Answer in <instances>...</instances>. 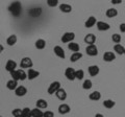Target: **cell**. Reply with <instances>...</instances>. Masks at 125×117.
Instances as JSON below:
<instances>
[{"instance_id": "43", "label": "cell", "mask_w": 125, "mask_h": 117, "mask_svg": "<svg viewBox=\"0 0 125 117\" xmlns=\"http://www.w3.org/2000/svg\"><path fill=\"white\" fill-rule=\"evenodd\" d=\"M0 117H2V116H0Z\"/></svg>"}, {"instance_id": "2", "label": "cell", "mask_w": 125, "mask_h": 117, "mask_svg": "<svg viewBox=\"0 0 125 117\" xmlns=\"http://www.w3.org/2000/svg\"><path fill=\"white\" fill-rule=\"evenodd\" d=\"M10 75H11V79L15 81H24L27 79V73L23 69L15 70V71L10 72Z\"/></svg>"}, {"instance_id": "19", "label": "cell", "mask_w": 125, "mask_h": 117, "mask_svg": "<svg viewBox=\"0 0 125 117\" xmlns=\"http://www.w3.org/2000/svg\"><path fill=\"white\" fill-rule=\"evenodd\" d=\"M17 87H18V81H15V80L11 79L6 83V88L9 89V90H11V91L16 90Z\"/></svg>"}, {"instance_id": "30", "label": "cell", "mask_w": 125, "mask_h": 117, "mask_svg": "<svg viewBox=\"0 0 125 117\" xmlns=\"http://www.w3.org/2000/svg\"><path fill=\"white\" fill-rule=\"evenodd\" d=\"M81 58H83V53H80V52H73L72 56L70 57V61L73 62V63H75V62H77L78 60H80Z\"/></svg>"}, {"instance_id": "25", "label": "cell", "mask_w": 125, "mask_h": 117, "mask_svg": "<svg viewBox=\"0 0 125 117\" xmlns=\"http://www.w3.org/2000/svg\"><path fill=\"white\" fill-rule=\"evenodd\" d=\"M31 115H32V117H43L44 112H42V110L39 108H34L31 109Z\"/></svg>"}, {"instance_id": "33", "label": "cell", "mask_w": 125, "mask_h": 117, "mask_svg": "<svg viewBox=\"0 0 125 117\" xmlns=\"http://www.w3.org/2000/svg\"><path fill=\"white\" fill-rule=\"evenodd\" d=\"M11 114H13L14 117H23V113H22V110L21 109H14L11 111Z\"/></svg>"}, {"instance_id": "14", "label": "cell", "mask_w": 125, "mask_h": 117, "mask_svg": "<svg viewBox=\"0 0 125 117\" xmlns=\"http://www.w3.org/2000/svg\"><path fill=\"white\" fill-rule=\"evenodd\" d=\"M71 111V109H70L69 105L67 104H62L60 107H58V113L62 115H65V114H68V113Z\"/></svg>"}, {"instance_id": "36", "label": "cell", "mask_w": 125, "mask_h": 117, "mask_svg": "<svg viewBox=\"0 0 125 117\" xmlns=\"http://www.w3.org/2000/svg\"><path fill=\"white\" fill-rule=\"evenodd\" d=\"M47 4L50 7H55L58 4V0H47Z\"/></svg>"}, {"instance_id": "42", "label": "cell", "mask_w": 125, "mask_h": 117, "mask_svg": "<svg viewBox=\"0 0 125 117\" xmlns=\"http://www.w3.org/2000/svg\"><path fill=\"white\" fill-rule=\"evenodd\" d=\"M124 54H125V51H124Z\"/></svg>"}, {"instance_id": "7", "label": "cell", "mask_w": 125, "mask_h": 117, "mask_svg": "<svg viewBox=\"0 0 125 117\" xmlns=\"http://www.w3.org/2000/svg\"><path fill=\"white\" fill-rule=\"evenodd\" d=\"M75 71L76 70H74L73 68L71 67H68L67 69H66V71H65V76L67 77V80L69 81H74V80H76V77H75Z\"/></svg>"}, {"instance_id": "20", "label": "cell", "mask_w": 125, "mask_h": 117, "mask_svg": "<svg viewBox=\"0 0 125 117\" xmlns=\"http://www.w3.org/2000/svg\"><path fill=\"white\" fill-rule=\"evenodd\" d=\"M105 16L107 18H115L118 16V11L116 9H107L105 12Z\"/></svg>"}, {"instance_id": "40", "label": "cell", "mask_w": 125, "mask_h": 117, "mask_svg": "<svg viewBox=\"0 0 125 117\" xmlns=\"http://www.w3.org/2000/svg\"><path fill=\"white\" fill-rule=\"evenodd\" d=\"M95 117H104L102 114H100V113H97V114L95 115Z\"/></svg>"}, {"instance_id": "23", "label": "cell", "mask_w": 125, "mask_h": 117, "mask_svg": "<svg viewBox=\"0 0 125 117\" xmlns=\"http://www.w3.org/2000/svg\"><path fill=\"white\" fill-rule=\"evenodd\" d=\"M68 48L73 52H79V48L80 47H79V45H78L77 43L70 42V43H68Z\"/></svg>"}, {"instance_id": "22", "label": "cell", "mask_w": 125, "mask_h": 117, "mask_svg": "<svg viewBox=\"0 0 125 117\" xmlns=\"http://www.w3.org/2000/svg\"><path fill=\"white\" fill-rule=\"evenodd\" d=\"M114 51L117 54H120V56H122V54H124L125 47H124L123 45H121V44H115V46H114Z\"/></svg>"}, {"instance_id": "24", "label": "cell", "mask_w": 125, "mask_h": 117, "mask_svg": "<svg viewBox=\"0 0 125 117\" xmlns=\"http://www.w3.org/2000/svg\"><path fill=\"white\" fill-rule=\"evenodd\" d=\"M60 11L62 12V13H66V14L71 13V12H72V6L70 5V4H66V3H62V4L60 5Z\"/></svg>"}, {"instance_id": "12", "label": "cell", "mask_w": 125, "mask_h": 117, "mask_svg": "<svg viewBox=\"0 0 125 117\" xmlns=\"http://www.w3.org/2000/svg\"><path fill=\"white\" fill-rule=\"evenodd\" d=\"M40 75V72L37 71V70L34 69H28V71H27V79H28L29 81H32L34 79H37V77Z\"/></svg>"}, {"instance_id": "27", "label": "cell", "mask_w": 125, "mask_h": 117, "mask_svg": "<svg viewBox=\"0 0 125 117\" xmlns=\"http://www.w3.org/2000/svg\"><path fill=\"white\" fill-rule=\"evenodd\" d=\"M36 105H37V108H39V109H46L48 107V103H47L45 99H42V98L38 99Z\"/></svg>"}, {"instance_id": "26", "label": "cell", "mask_w": 125, "mask_h": 117, "mask_svg": "<svg viewBox=\"0 0 125 117\" xmlns=\"http://www.w3.org/2000/svg\"><path fill=\"white\" fill-rule=\"evenodd\" d=\"M17 43V36L16 35H11L6 39V44L9 46H14Z\"/></svg>"}, {"instance_id": "18", "label": "cell", "mask_w": 125, "mask_h": 117, "mask_svg": "<svg viewBox=\"0 0 125 117\" xmlns=\"http://www.w3.org/2000/svg\"><path fill=\"white\" fill-rule=\"evenodd\" d=\"M96 23H97L96 18L94 17V16H91V17H89L88 20L84 22V26L87 27V28H91V27H93L94 25L96 24Z\"/></svg>"}, {"instance_id": "35", "label": "cell", "mask_w": 125, "mask_h": 117, "mask_svg": "<svg viewBox=\"0 0 125 117\" xmlns=\"http://www.w3.org/2000/svg\"><path fill=\"white\" fill-rule=\"evenodd\" d=\"M22 113H23V117H32V115H31V109L29 108L22 109Z\"/></svg>"}, {"instance_id": "17", "label": "cell", "mask_w": 125, "mask_h": 117, "mask_svg": "<svg viewBox=\"0 0 125 117\" xmlns=\"http://www.w3.org/2000/svg\"><path fill=\"white\" fill-rule=\"evenodd\" d=\"M55 95H56L57 98L60 100H62V101H64L66 98H67V92H66V90L65 89H62V88H61L60 90L56 91Z\"/></svg>"}, {"instance_id": "3", "label": "cell", "mask_w": 125, "mask_h": 117, "mask_svg": "<svg viewBox=\"0 0 125 117\" xmlns=\"http://www.w3.org/2000/svg\"><path fill=\"white\" fill-rule=\"evenodd\" d=\"M33 66V63H32V60L30 58H23L21 62H20V67L23 68V69H30L31 67Z\"/></svg>"}, {"instance_id": "11", "label": "cell", "mask_w": 125, "mask_h": 117, "mask_svg": "<svg viewBox=\"0 0 125 117\" xmlns=\"http://www.w3.org/2000/svg\"><path fill=\"white\" fill-rule=\"evenodd\" d=\"M88 71H89V74L91 76H96V75L99 74L100 69H99V67L97 65H92V66H90L89 67Z\"/></svg>"}, {"instance_id": "1", "label": "cell", "mask_w": 125, "mask_h": 117, "mask_svg": "<svg viewBox=\"0 0 125 117\" xmlns=\"http://www.w3.org/2000/svg\"><path fill=\"white\" fill-rule=\"evenodd\" d=\"M10 13L14 17H19L22 14V5L19 1H13L9 6Z\"/></svg>"}, {"instance_id": "38", "label": "cell", "mask_w": 125, "mask_h": 117, "mask_svg": "<svg viewBox=\"0 0 125 117\" xmlns=\"http://www.w3.org/2000/svg\"><path fill=\"white\" fill-rule=\"evenodd\" d=\"M119 29L121 33H125V23H121L119 26Z\"/></svg>"}, {"instance_id": "10", "label": "cell", "mask_w": 125, "mask_h": 117, "mask_svg": "<svg viewBox=\"0 0 125 117\" xmlns=\"http://www.w3.org/2000/svg\"><path fill=\"white\" fill-rule=\"evenodd\" d=\"M103 60L105 62H107V63L113 62V61L116 60V54L113 51H106V52H104V54H103Z\"/></svg>"}, {"instance_id": "39", "label": "cell", "mask_w": 125, "mask_h": 117, "mask_svg": "<svg viewBox=\"0 0 125 117\" xmlns=\"http://www.w3.org/2000/svg\"><path fill=\"white\" fill-rule=\"evenodd\" d=\"M122 1H123V0H112L111 2L113 3V4H115V5H118V4H121Z\"/></svg>"}, {"instance_id": "8", "label": "cell", "mask_w": 125, "mask_h": 117, "mask_svg": "<svg viewBox=\"0 0 125 117\" xmlns=\"http://www.w3.org/2000/svg\"><path fill=\"white\" fill-rule=\"evenodd\" d=\"M16 68H17V63L14 61V60H9L6 62L5 64V70L7 72H13L16 70Z\"/></svg>"}, {"instance_id": "21", "label": "cell", "mask_w": 125, "mask_h": 117, "mask_svg": "<svg viewBox=\"0 0 125 117\" xmlns=\"http://www.w3.org/2000/svg\"><path fill=\"white\" fill-rule=\"evenodd\" d=\"M89 98L91 100H93V101H97V100H99L101 98V93L99 91H94L92 93H90Z\"/></svg>"}, {"instance_id": "4", "label": "cell", "mask_w": 125, "mask_h": 117, "mask_svg": "<svg viewBox=\"0 0 125 117\" xmlns=\"http://www.w3.org/2000/svg\"><path fill=\"white\" fill-rule=\"evenodd\" d=\"M60 89H61V83L60 82H57V81L53 82V83L50 84L49 88H48V94L52 95V94H54V93H56V91L60 90Z\"/></svg>"}, {"instance_id": "41", "label": "cell", "mask_w": 125, "mask_h": 117, "mask_svg": "<svg viewBox=\"0 0 125 117\" xmlns=\"http://www.w3.org/2000/svg\"><path fill=\"white\" fill-rule=\"evenodd\" d=\"M3 50H4V48H3V46H2L1 44H0V53H1V52L3 51Z\"/></svg>"}, {"instance_id": "16", "label": "cell", "mask_w": 125, "mask_h": 117, "mask_svg": "<svg viewBox=\"0 0 125 117\" xmlns=\"http://www.w3.org/2000/svg\"><path fill=\"white\" fill-rule=\"evenodd\" d=\"M26 93H27V89L24 87V86H18L17 89L15 90V94L17 96H19V97L24 96Z\"/></svg>"}, {"instance_id": "29", "label": "cell", "mask_w": 125, "mask_h": 117, "mask_svg": "<svg viewBox=\"0 0 125 117\" xmlns=\"http://www.w3.org/2000/svg\"><path fill=\"white\" fill-rule=\"evenodd\" d=\"M116 106V103L113 99H106L103 101V107L106 109H113Z\"/></svg>"}, {"instance_id": "31", "label": "cell", "mask_w": 125, "mask_h": 117, "mask_svg": "<svg viewBox=\"0 0 125 117\" xmlns=\"http://www.w3.org/2000/svg\"><path fill=\"white\" fill-rule=\"evenodd\" d=\"M93 87V83H92V81L91 80H85L83 82V88L84 89V90H90Z\"/></svg>"}, {"instance_id": "5", "label": "cell", "mask_w": 125, "mask_h": 117, "mask_svg": "<svg viewBox=\"0 0 125 117\" xmlns=\"http://www.w3.org/2000/svg\"><path fill=\"white\" fill-rule=\"evenodd\" d=\"M85 52H87L88 56L90 57H96L98 54V48L95 44L93 45H88L87 48H85Z\"/></svg>"}, {"instance_id": "32", "label": "cell", "mask_w": 125, "mask_h": 117, "mask_svg": "<svg viewBox=\"0 0 125 117\" xmlns=\"http://www.w3.org/2000/svg\"><path fill=\"white\" fill-rule=\"evenodd\" d=\"M83 76H84V71L83 69H78L75 71V77H76V80H83Z\"/></svg>"}, {"instance_id": "6", "label": "cell", "mask_w": 125, "mask_h": 117, "mask_svg": "<svg viewBox=\"0 0 125 117\" xmlns=\"http://www.w3.org/2000/svg\"><path fill=\"white\" fill-rule=\"evenodd\" d=\"M75 39V34L74 33H65L62 37V43H70L73 42V40Z\"/></svg>"}, {"instance_id": "37", "label": "cell", "mask_w": 125, "mask_h": 117, "mask_svg": "<svg viewBox=\"0 0 125 117\" xmlns=\"http://www.w3.org/2000/svg\"><path fill=\"white\" fill-rule=\"evenodd\" d=\"M43 117H54V114L51 111H46L44 112V116Z\"/></svg>"}, {"instance_id": "9", "label": "cell", "mask_w": 125, "mask_h": 117, "mask_svg": "<svg viewBox=\"0 0 125 117\" xmlns=\"http://www.w3.org/2000/svg\"><path fill=\"white\" fill-rule=\"evenodd\" d=\"M96 26H97V29L100 30V32H106V30L111 28V25L103 21H98L96 23Z\"/></svg>"}, {"instance_id": "15", "label": "cell", "mask_w": 125, "mask_h": 117, "mask_svg": "<svg viewBox=\"0 0 125 117\" xmlns=\"http://www.w3.org/2000/svg\"><path fill=\"white\" fill-rule=\"evenodd\" d=\"M53 51H54V53L56 54V56L58 57V58H66V54H65V51H64V49H62V47H61V46H55V47L53 48Z\"/></svg>"}, {"instance_id": "28", "label": "cell", "mask_w": 125, "mask_h": 117, "mask_svg": "<svg viewBox=\"0 0 125 117\" xmlns=\"http://www.w3.org/2000/svg\"><path fill=\"white\" fill-rule=\"evenodd\" d=\"M34 45H36L37 49H44L46 47V42H45V40H43V39H38Z\"/></svg>"}, {"instance_id": "13", "label": "cell", "mask_w": 125, "mask_h": 117, "mask_svg": "<svg viewBox=\"0 0 125 117\" xmlns=\"http://www.w3.org/2000/svg\"><path fill=\"white\" fill-rule=\"evenodd\" d=\"M83 41H84V43H87L88 45H93L94 43L96 42V36L93 34H88L87 36L84 37Z\"/></svg>"}, {"instance_id": "34", "label": "cell", "mask_w": 125, "mask_h": 117, "mask_svg": "<svg viewBox=\"0 0 125 117\" xmlns=\"http://www.w3.org/2000/svg\"><path fill=\"white\" fill-rule=\"evenodd\" d=\"M121 35H119V34H114L112 36V40H113V42L114 43H116V44H120V42H121Z\"/></svg>"}]
</instances>
